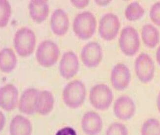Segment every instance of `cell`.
<instances>
[{"label":"cell","mask_w":160,"mask_h":135,"mask_svg":"<svg viewBox=\"0 0 160 135\" xmlns=\"http://www.w3.org/2000/svg\"><path fill=\"white\" fill-rule=\"evenodd\" d=\"M86 97L85 85L79 80L70 82L63 89V102L68 107L71 109H76L80 107L85 101Z\"/></svg>","instance_id":"obj_1"},{"label":"cell","mask_w":160,"mask_h":135,"mask_svg":"<svg viewBox=\"0 0 160 135\" xmlns=\"http://www.w3.org/2000/svg\"><path fill=\"white\" fill-rule=\"evenodd\" d=\"M96 27V18L90 12L80 13L74 20V32L76 35L82 40H88L92 37L95 33Z\"/></svg>","instance_id":"obj_2"},{"label":"cell","mask_w":160,"mask_h":135,"mask_svg":"<svg viewBox=\"0 0 160 135\" xmlns=\"http://www.w3.org/2000/svg\"><path fill=\"white\" fill-rule=\"evenodd\" d=\"M13 44L18 55L22 57L29 56L32 54L36 47V35L30 28H20L15 33Z\"/></svg>","instance_id":"obj_3"},{"label":"cell","mask_w":160,"mask_h":135,"mask_svg":"<svg viewBox=\"0 0 160 135\" xmlns=\"http://www.w3.org/2000/svg\"><path fill=\"white\" fill-rule=\"evenodd\" d=\"M60 54V49L56 44L51 40H44L38 47L36 58L41 66L49 68L56 63Z\"/></svg>","instance_id":"obj_4"},{"label":"cell","mask_w":160,"mask_h":135,"mask_svg":"<svg viewBox=\"0 0 160 135\" xmlns=\"http://www.w3.org/2000/svg\"><path fill=\"white\" fill-rule=\"evenodd\" d=\"M113 99L112 91L106 84H97L90 89L89 101L93 107L97 110L104 111L108 109Z\"/></svg>","instance_id":"obj_5"},{"label":"cell","mask_w":160,"mask_h":135,"mask_svg":"<svg viewBox=\"0 0 160 135\" xmlns=\"http://www.w3.org/2000/svg\"><path fill=\"white\" fill-rule=\"evenodd\" d=\"M121 51L128 56H133L138 52L140 46L138 32L131 26H127L121 31L119 39Z\"/></svg>","instance_id":"obj_6"},{"label":"cell","mask_w":160,"mask_h":135,"mask_svg":"<svg viewBox=\"0 0 160 135\" xmlns=\"http://www.w3.org/2000/svg\"><path fill=\"white\" fill-rule=\"evenodd\" d=\"M135 70L137 76L142 83L147 84L153 79L154 63L151 57L147 53H142L136 58Z\"/></svg>","instance_id":"obj_7"},{"label":"cell","mask_w":160,"mask_h":135,"mask_svg":"<svg viewBox=\"0 0 160 135\" xmlns=\"http://www.w3.org/2000/svg\"><path fill=\"white\" fill-rule=\"evenodd\" d=\"M120 27L118 17L112 13H108L105 14L100 20L99 33L104 40L112 41L117 36Z\"/></svg>","instance_id":"obj_8"},{"label":"cell","mask_w":160,"mask_h":135,"mask_svg":"<svg viewBox=\"0 0 160 135\" xmlns=\"http://www.w3.org/2000/svg\"><path fill=\"white\" fill-rule=\"evenodd\" d=\"M82 61L86 67L95 68L99 65L103 57L102 49L97 42H91L83 47L81 52Z\"/></svg>","instance_id":"obj_9"},{"label":"cell","mask_w":160,"mask_h":135,"mask_svg":"<svg viewBox=\"0 0 160 135\" xmlns=\"http://www.w3.org/2000/svg\"><path fill=\"white\" fill-rule=\"evenodd\" d=\"M136 111V106L133 99L128 95H122L117 99L113 105V112L120 120L131 119Z\"/></svg>","instance_id":"obj_10"},{"label":"cell","mask_w":160,"mask_h":135,"mask_svg":"<svg viewBox=\"0 0 160 135\" xmlns=\"http://www.w3.org/2000/svg\"><path fill=\"white\" fill-rule=\"evenodd\" d=\"M111 81L113 88L116 90L123 91L126 89L130 83L129 69L124 64H117L111 72Z\"/></svg>","instance_id":"obj_11"},{"label":"cell","mask_w":160,"mask_h":135,"mask_svg":"<svg viewBox=\"0 0 160 135\" xmlns=\"http://www.w3.org/2000/svg\"><path fill=\"white\" fill-rule=\"evenodd\" d=\"M79 69L78 56L73 51H67L62 56L59 70L60 75L66 80H69L77 74Z\"/></svg>","instance_id":"obj_12"},{"label":"cell","mask_w":160,"mask_h":135,"mask_svg":"<svg viewBox=\"0 0 160 135\" xmlns=\"http://www.w3.org/2000/svg\"><path fill=\"white\" fill-rule=\"evenodd\" d=\"M18 96V90L13 84L0 88V107L6 111H12L16 108Z\"/></svg>","instance_id":"obj_13"},{"label":"cell","mask_w":160,"mask_h":135,"mask_svg":"<svg viewBox=\"0 0 160 135\" xmlns=\"http://www.w3.org/2000/svg\"><path fill=\"white\" fill-rule=\"evenodd\" d=\"M103 125L101 117L93 111L86 113L82 118V128L87 135H98L102 130Z\"/></svg>","instance_id":"obj_14"},{"label":"cell","mask_w":160,"mask_h":135,"mask_svg":"<svg viewBox=\"0 0 160 135\" xmlns=\"http://www.w3.org/2000/svg\"><path fill=\"white\" fill-rule=\"evenodd\" d=\"M51 27L52 32L58 36H63L67 33L69 27L68 16L63 9H56L51 17Z\"/></svg>","instance_id":"obj_15"},{"label":"cell","mask_w":160,"mask_h":135,"mask_svg":"<svg viewBox=\"0 0 160 135\" xmlns=\"http://www.w3.org/2000/svg\"><path fill=\"white\" fill-rule=\"evenodd\" d=\"M39 91L37 89L30 88L23 92L19 102V110L21 112L27 115L36 113V102Z\"/></svg>","instance_id":"obj_16"},{"label":"cell","mask_w":160,"mask_h":135,"mask_svg":"<svg viewBox=\"0 0 160 135\" xmlns=\"http://www.w3.org/2000/svg\"><path fill=\"white\" fill-rule=\"evenodd\" d=\"M54 101L51 92L47 90L39 91L36 99V113L42 116L49 114L54 108Z\"/></svg>","instance_id":"obj_17"},{"label":"cell","mask_w":160,"mask_h":135,"mask_svg":"<svg viewBox=\"0 0 160 135\" xmlns=\"http://www.w3.org/2000/svg\"><path fill=\"white\" fill-rule=\"evenodd\" d=\"M32 127L29 119L22 115L14 117L9 124L10 135H32Z\"/></svg>","instance_id":"obj_18"},{"label":"cell","mask_w":160,"mask_h":135,"mask_svg":"<svg viewBox=\"0 0 160 135\" xmlns=\"http://www.w3.org/2000/svg\"><path fill=\"white\" fill-rule=\"evenodd\" d=\"M30 16L38 23H41L47 19L49 12V7L47 1L32 0L29 5Z\"/></svg>","instance_id":"obj_19"},{"label":"cell","mask_w":160,"mask_h":135,"mask_svg":"<svg viewBox=\"0 0 160 135\" xmlns=\"http://www.w3.org/2000/svg\"><path fill=\"white\" fill-rule=\"evenodd\" d=\"M17 57L13 50L3 48L0 51V70L5 73L12 72L17 64Z\"/></svg>","instance_id":"obj_20"},{"label":"cell","mask_w":160,"mask_h":135,"mask_svg":"<svg viewBox=\"0 0 160 135\" xmlns=\"http://www.w3.org/2000/svg\"><path fill=\"white\" fill-rule=\"evenodd\" d=\"M142 38L143 43L147 47L154 48L160 41V32L151 24H146L142 27Z\"/></svg>","instance_id":"obj_21"},{"label":"cell","mask_w":160,"mask_h":135,"mask_svg":"<svg viewBox=\"0 0 160 135\" xmlns=\"http://www.w3.org/2000/svg\"><path fill=\"white\" fill-rule=\"evenodd\" d=\"M145 10L138 2H133L127 6L125 15L126 19L130 21H135L143 17Z\"/></svg>","instance_id":"obj_22"},{"label":"cell","mask_w":160,"mask_h":135,"mask_svg":"<svg viewBox=\"0 0 160 135\" xmlns=\"http://www.w3.org/2000/svg\"><path fill=\"white\" fill-rule=\"evenodd\" d=\"M141 135H160V122L157 118L145 120L141 127Z\"/></svg>","instance_id":"obj_23"},{"label":"cell","mask_w":160,"mask_h":135,"mask_svg":"<svg viewBox=\"0 0 160 135\" xmlns=\"http://www.w3.org/2000/svg\"><path fill=\"white\" fill-rule=\"evenodd\" d=\"M12 14V7L6 0H0V27H4L8 24Z\"/></svg>","instance_id":"obj_24"},{"label":"cell","mask_w":160,"mask_h":135,"mask_svg":"<svg viewBox=\"0 0 160 135\" xmlns=\"http://www.w3.org/2000/svg\"><path fill=\"white\" fill-rule=\"evenodd\" d=\"M128 130L124 124L119 123L111 124L106 132V135H128Z\"/></svg>","instance_id":"obj_25"},{"label":"cell","mask_w":160,"mask_h":135,"mask_svg":"<svg viewBox=\"0 0 160 135\" xmlns=\"http://www.w3.org/2000/svg\"><path fill=\"white\" fill-rule=\"evenodd\" d=\"M149 16L151 21L156 25L160 26V2H156L152 6Z\"/></svg>","instance_id":"obj_26"},{"label":"cell","mask_w":160,"mask_h":135,"mask_svg":"<svg viewBox=\"0 0 160 135\" xmlns=\"http://www.w3.org/2000/svg\"><path fill=\"white\" fill-rule=\"evenodd\" d=\"M55 135H77V134L73 128L70 127H65L58 131Z\"/></svg>","instance_id":"obj_27"},{"label":"cell","mask_w":160,"mask_h":135,"mask_svg":"<svg viewBox=\"0 0 160 135\" xmlns=\"http://www.w3.org/2000/svg\"><path fill=\"white\" fill-rule=\"evenodd\" d=\"M72 5L78 8H84L87 7L89 3V1L88 0H83V1H71Z\"/></svg>","instance_id":"obj_28"},{"label":"cell","mask_w":160,"mask_h":135,"mask_svg":"<svg viewBox=\"0 0 160 135\" xmlns=\"http://www.w3.org/2000/svg\"><path fill=\"white\" fill-rule=\"evenodd\" d=\"M6 118L3 113L0 111V132L3 130L6 124Z\"/></svg>","instance_id":"obj_29"},{"label":"cell","mask_w":160,"mask_h":135,"mask_svg":"<svg viewBox=\"0 0 160 135\" xmlns=\"http://www.w3.org/2000/svg\"><path fill=\"white\" fill-rule=\"evenodd\" d=\"M97 5L101 6H106L110 3L111 1H95Z\"/></svg>","instance_id":"obj_30"},{"label":"cell","mask_w":160,"mask_h":135,"mask_svg":"<svg viewBox=\"0 0 160 135\" xmlns=\"http://www.w3.org/2000/svg\"><path fill=\"white\" fill-rule=\"evenodd\" d=\"M156 60H157L159 65L160 66V46L157 49L156 54Z\"/></svg>","instance_id":"obj_31"},{"label":"cell","mask_w":160,"mask_h":135,"mask_svg":"<svg viewBox=\"0 0 160 135\" xmlns=\"http://www.w3.org/2000/svg\"><path fill=\"white\" fill-rule=\"evenodd\" d=\"M157 107L158 111L160 113V92L157 96Z\"/></svg>","instance_id":"obj_32"}]
</instances>
